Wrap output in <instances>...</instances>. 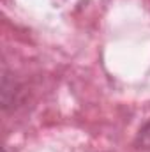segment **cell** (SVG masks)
I'll list each match as a JSON object with an SVG mask.
<instances>
[{"mask_svg": "<svg viewBox=\"0 0 150 152\" xmlns=\"http://www.w3.org/2000/svg\"><path fill=\"white\" fill-rule=\"evenodd\" d=\"M138 145L150 151V122H147L138 133Z\"/></svg>", "mask_w": 150, "mask_h": 152, "instance_id": "1", "label": "cell"}]
</instances>
